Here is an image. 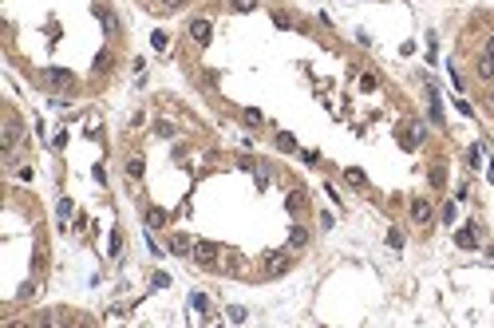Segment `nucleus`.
Here are the masks:
<instances>
[{
    "label": "nucleus",
    "mask_w": 494,
    "mask_h": 328,
    "mask_svg": "<svg viewBox=\"0 0 494 328\" xmlns=\"http://www.w3.org/2000/svg\"><path fill=\"white\" fill-rule=\"evenodd\" d=\"M344 178L352 182V186H368V178H364V170H356V166H352V170H344Z\"/></svg>",
    "instance_id": "obj_13"
},
{
    "label": "nucleus",
    "mask_w": 494,
    "mask_h": 328,
    "mask_svg": "<svg viewBox=\"0 0 494 328\" xmlns=\"http://www.w3.org/2000/svg\"><path fill=\"white\" fill-rule=\"evenodd\" d=\"M411 218H415V222H427V218H431V206H427L423 198H415V202H411Z\"/></svg>",
    "instance_id": "obj_7"
},
{
    "label": "nucleus",
    "mask_w": 494,
    "mask_h": 328,
    "mask_svg": "<svg viewBox=\"0 0 494 328\" xmlns=\"http://www.w3.org/2000/svg\"><path fill=\"white\" fill-rule=\"evenodd\" d=\"M190 36H194L198 48H206L210 44V20H194V24H190Z\"/></svg>",
    "instance_id": "obj_4"
},
{
    "label": "nucleus",
    "mask_w": 494,
    "mask_h": 328,
    "mask_svg": "<svg viewBox=\"0 0 494 328\" xmlns=\"http://www.w3.org/2000/svg\"><path fill=\"white\" fill-rule=\"evenodd\" d=\"M166 8H182V4H186V0H162Z\"/></svg>",
    "instance_id": "obj_24"
},
{
    "label": "nucleus",
    "mask_w": 494,
    "mask_h": 328,
    "mask_svg": "<svg viewBox=\"0 0 494 328\" xmlns=\"http://www.w3.org/2000/svg\"><path fill=\"white\" fill-rule=\"evenodd\" d=\"M147 225H150V229H162V225H166V214H162V209H147Z\"/></svg>",
    "instance_id": "obj_11"
},
{
    "label": "nucleus",
    "mask_w": 494,
    "mask_h": 328,
    "mask_svg": "<svg viewBox=\"0 0 494 328\" xmlns=\"http://www.w3.org/2000/svg\"><path fill=\"white\" fill-rule=\"evenodd\" d=\"M119 249H123V238H119V233H111V257H119Z\"/></svg>",
    "instance_id": "obj_23"
},
{
    "label": "nucleus",
    "mask_w": 494,
    "mask_h": 328,
    "mask_svg": "<svg viewBox=\"0 0 494 328\" xmlns=\"http://www.w3.org/2000/svg\"><path fill=\"white\" fill-rule=\"evenodd\" d=\"M277 147L281 150H297V138H293V134H277Z\"/></svg>",
    "instance_id": "obj_16"
},
{
    "label": "nucleus",
    "mask_w": 494,
    "mask_h": 328,
    "mask_svg": "<svg viewBox=\"0 0 494 328\" xmlns=\"http://www.w3.org/2000/svg\"><path fill=\"white\" fill-rule=\"evenodd\" d=\"M16 138H20V123H8V131H4V150H12Z\"/></svg>",
    "instance_id": "obj_12"
},
{
    "label": "nucleus",
    "mask_w": 494,
    "mask_h": 328,
    "mask_svg": "<svg viewBox=\"0 0 494 328\" xmlns=\"http://www.w3.org/2000/svg\"><path fill=\"white\" fill-rule=\"evenodd\" d=\"M95 67H99V72H107V67H111V56H107V52H99V56H95Z\"/></svg>",
    "instance_id": "obj_21"
},
{
    "label": "nucleus",
    "mask_w": 494,
    "mask_h": 328,
    "mask_svg": "<svg viewBox=\"0 0 494 328\" xmlns=\"http://www.w3.org/2000/svg\"><path fill=\"white\" fill-rule=\"evenodd\" d=\"M170 249H174V253H182V257H186V253H190V249H194V241L186 238V233H174V238H170Z\"/></svg>",
    "instance_id": "obj_6"
},
{
    "label": "nucleus",
    "mask_w": 494,
    "mask_h": 328,
    "mask_svg": "<svg viewBox=\"0 0 494 328\" xmlns=\"http://www.w3.org/2000/svg\"><path fill=\"white\" fill-rule=\"evenodd\" d=\"M194 257L202 261V265H214V261H218V245H214V241H198V245H194Z\"/></svg>",
    "instance_id": "obj_2"
},
{
    "label": "nucleus",
    "mask_w": 494,
    "mask_h": 328,
    "mask_svg": "<svg viewBox=\"0 0 494 328\" xmlns=\"http://www.w3.org/2000/svg\"><path fill=\"white\" fill-rule=\"evenodd\" d=\"M190 309H194V313H206V309H210V300L202 297V293H194V297H190Z\"/></svg>",
    "instance_id": "obj_14"
},
{
    "label": "nucleus",
    "mask_w": 494,
    "mask_h": 328,
    "mask_svg": "<svg viewBox=\"0 0 494 328\" xmlns=\"http://www.w3.org/2000/svg\"><path fill=\"white\" fill-rule=\"evenodd\" d=\"M466 162H471L475 170H479V166H482V147H471V154H466Z\"/></svg>",
    "instance_id": "obj_18"
},
{
    "label": "nucleus",
    "mask_w": 494,
    "mask_h": 328,
    "mask_svg": "<svg viewBox=\"0 0 494 328\" xmlns=\"http://www.w3.org/2000/svg\"><path fill=\"white\" fill-rule=\"evenodd\" d=\"M150 44H154L158 52H162V48H166V32H154V36H150Z\"/></svg>",
    "instance_id": "obj_22"
},
{
    "label": "nucleus",
    "mask_w": 494,
    "mask_h": 328,
    "mask_svg": "<svg viewBox=\"0 0 494 328\" xmlns=\"http://www.w3.org/2000/svg\"><path fill=\"white\" fill-rule=\"evenodd\" d=\"M455 241H459L463 249H475V245H479V233H475V229H459V233H455Z\"/></svg>",
    "instance_id": "obj_8"
},
{
    "label": "nucleus",
    "mask_w": 494,
    "mask_h": 328,
    "mask_svg": "<svg viewBox=\"0 0 494 328\" xmlns=\"http://www.w3.org/2000/svg\"><path fill=\"white\" fill-rule=\"evenodd\" d=\"M289 265H293V253H273L269 261H265V277H281Z\"/></svg>",
    "instance_id": "obj_1"
},
{
    "label": "nucleus",
    "mask_w": 494,
    "mask_h": 328,
    "mask_svg": "<svg viewBox=\"0 0 494 328\" xmlns=\"http://www.w3.org/2000/svg\"><path fill=\"white\" fill-rule=\"evenodd\" d=\"M127 174H131V178H138V174H143V158H138V154L127 162Z\"/></svg>",
    "instance_id": "obj_17"
},
{
    "label": "nucleus",
    "mask_w": 494,
    "mask_h": 328,
    "mask_svg": "<svg viewBox=\"0 0 494 328\" xmlns=\"http://www.w3.org/2000/svg\"><path fill=\"white\" fill-rule=\"evenodd\" d=\"M300 245H309V233H304V229H293V233H289V249H300Z\"/></svg>",
    "instance_id": "obj_10"
},
{
    "label": "nucleus",
    "mask_w": 494,
    "mask_h": 328,
    "mask_svg": "<svg viewBox=\"0 0 494 328\" xmlns=\"http://www.w3.org/2000/svg\"><path fill=\"white\" fill-rule=\"evenodd\" d=\"M95 12H99V20H103V28L111 32V36L119 32V16H115V12H107V8H95Z\"/></svg>",
    "instance_id": "obj_9"
},
{
    "label": "nucleus",
    "mask_w": 494,
    "mask_h": 328,
    "mask_svg": "<svg viewBox=\"0 0 494 328\" xmlns=\"http://www.w3.org/2000/svg\"><path fill=\"white\" fill-rule=\"evenodd\" d=\"M233 8H238V12H253L257 0H233Z\"/></svg>",
    "instance_id": "obj_19"
},
{
    "label": "nucleus",
    "mask_w": 494,
    "mask_h": 328,
    "mask_svg": "<svg viewBox=\"0 0 494 328\" xmlns=\"http://www.w3.org/2000/svg\"><path fill=\"white\" fill-rule=\"evenodd\" d=\"M388 245H391V249H399V245H404V233H399V229H391V233H388Z\"/></svg>",
    "instance_id": "obj_20"
},
{
    "label": "nucleus",
    "mask_w": 494,
    "mask_h": 328,
    "mask_svg": "<svg viewBox=\"0 0 494 328\" xmlns=\"http://www.w3.org/2000/svg\"><path fill=\"white\" fill-rule=\"evenodd\" d=\"M479 75L482 79H494V36H490V44H486V52H482V60H479Z\"/></svg>",
    "instance_id": "obj_3"
},
{
    "label": "nucleus",
    "mask_w": 494,
    "mask_h": 328,
    "mask_svg": "<svg viewBox=\"0 0 494 328\" xmlns=\"http://www.w3.org/2000/svg\"><path fill=\"white\" fill-rule=\"evenodd\" d=\"M229 320H233V324H245V320H249V313H245V309H238V304H233V309H229Z\"/></svg>",
    "instance_id": "obj_15"
},
{
    "label": "nucleus",
    "mask_w": 494,
    "mask_h": 328,
    "mask_svg": "<svg viewBox=\"0 0 494 328\" xmlns=\"http://www.w3.org/2000/svg\"><path fill=\"white\" fill-rule=\"evenodd\" d=\"M48 83L52 87H72V72H63V67H48Z\"/></svg>",
    "instance_id": "obj_5"
}]
</instances>
